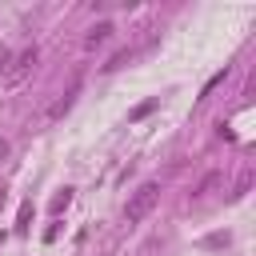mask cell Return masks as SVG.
<instances>
[{
  "mask_svg": "<svg viewBox=\"0 0 256 256\" xmlns=\"http://www.w3.org/2000/svg\"><path fill=\"white\" fill-rule=\"evenodd\" d=\"M4 156H8V140H0V164H4Z\"/></svg>",
  "mask_w": 256,
  "mask_h": 256,
  "instance_id": "11",
  "label": "cell"
},
{
  "mask_svg": "<svg viewBox=\"0 0 256 256\" xmlns=\"http://www.w3.org/2000/svg\"><path fill=\"white\" fill-rule=\"evenodd\" d=\"M120 64H128V52H116V56L104 64V72H112V68H120Z\"/></svg>",
  "mask_w": 256,
  "mask_h": 256,
  "instance_id": "10",
  "label": "cell"
},
{
  "mask_svg": "<svg viewBox=\"0 0 256 256\" xmlns=\"http://www.w3.org/2000/svg\"><path fill=\"white\" fill-rule=\"evenodd\" d=\"M156 200H160V184H156V180H144V184L128 196V204H124V220H128V224H140V220L156 208Z\"/></svg>",
  "mask_w": 256,
  "mask_h": 256,
  "instance_id": "1",
  "label": "cell"
},
{
  "mask_svg": "<svg viewBox=\"0 0 256 256\" xmlns=\"http://www.w3.org/2000/svg\"><path fill=\"white\" fill-rule=\"evenodd\" d=\"M216 184H220V172H208V176L200 180V188H196V196H204V192H212Z\"/></svg>",
  "mask_w": 256,
  "mask_h": 256,
  "instance_id": "7",
  "label": "cell"
},
{
  "mask_svg": "<svg viewBox=\"0 0 256 256\" xmlns=\"http://www.w3.org/2000/svg\"><path fill=\"white\" fill-rule=\"evenodd\" d=\"M32 64H36V48H24L20 56H12V68H4V76L8 80H20V76H28Z\"/></svg>",
  "mask_w": 256,
  "mask_h": 256,
  "instance_id": "2",
  "label": "cell"
},
{
  "mask_svg": "<svg viewBox=\"0 0 256 256\" xmlns=\"http://www.w3.org/2000/svg\"><path fill=\"white\" fill-rule=\"evenodd\" d=\"M28 220H32V204H20V220H16V232H28Z\"/></svg>",
  "mask_w": 256,
  "mask_h": 256,
  "instance_id": "8",
  "label": "cell"
},
{
  "mask_svg": "<svg viewBox=\"0 0 256 256\" xmlns=\"http://www.w3.org/2000/svg\"><path fill=\"white\" fill-rule=\"evenodd\" d=\"M112 32H116V28H112L108 20H100V24L84 36V48H100V44H108V36H112Z\"/></svg>",
  "mask_w": 256,
  "mask_h": 256,
  "instance_id": "4",
  "label": "cell"
},
{
  "mask_svg": "<svg viewBox=\"0 0 256 256\" xmlns=\"http://www.w3.org/2000/svg\"><path fill=\"white\" fill-rule=\"evenodd\" d=\"M76 92H80V80H72V84H68V92H64V96H60V100H56V104L48 108V120H60V116H64V112L72 108V100H76Z\"/></svg>",
  "mask_w": 256,
  "mask_h": 256,
  "instance_id": "3",
  "label": "cell"
},
{
  "mask_svg": "<svg viewBox=\"0 0 256 256\" xmlns=\"http://www.w3.org/2000/svg\"><path fill=\"white\" fill-rule=\"evenodd\" d=\"M68 204H72V188H64V192H56V196H52V212H64Z\"/></svg>",
  "mask_w": 256,
  "mask_h": 256,
  "instance_id": "6",
  "label": "cell"
},
{
  "mask_svg": "<svg viewBox=\"0 0 256 256\" xmlns=\"http://www.w3.org/2000/svg\"><path fill=\"white\" fill-rule=\"evenodd\" d=\"M0 240H4V236H0Z\"/></svg>",
  "mask_w": 256,
  "mask_h": 256,
  "instance_id": "12",
  "label": "cell"
},
{
  "mask_svg": "<svg viewBox=\"0 0 256 256\" xmlns=\"http://www.w3.org/2000/svg\"><path fill=\"white\" fill-rule=\"evenodd\" d=\"M228 244V232H212V236H204V248H224Z\"/></svg>",
  "mask_w": 256,
  "mask_h": 256,
  "instance_id": "9",
  "label": "cell"
},
{
  "mask_svg": "<svg viewBox=\"0 0 256 256\" xmlns=\"http://www.w3.org/2000/svg\"><path fill=\"white\" fill-rule=\"evenodd\" d=\"M156 108H160V100H144V104H136V108H132V116H128V120H144V116H148V112H156Z\"/></svg>",
  "mask_w": 256,
  "mask_h": 256,
  "instance_id": "5",
  "label": "cell"
}]
</instances>
